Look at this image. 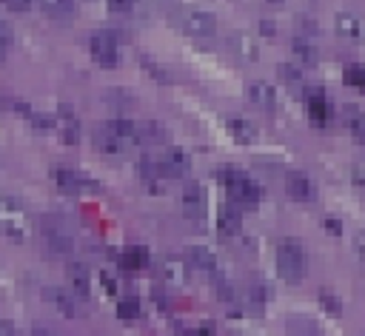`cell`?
Masks as SVG:
<instances>
[{
  "instance_id": "obj_1",
  "label": "cell",
  "mask_w": 365,
  "mask_h": 336,
  "mask_svg": "<svg viewBox=\"0 0 365 336\" xmlns=\"http://www.w3.org/2000/svg\"><path fill=\"white\" fill-rule=\"evenodd\" d=\"M0 231L11 239V242H29L31 239V216L26 214V208L11 199V196H0Z\"/></svg>"
},
{
  "instance_id": "obj_2",
  "label": "cell",
  "mask_w": 365,
  "mask_h": 336,
  "mask_svg": "<svg viewBox=\"0 0 365 336\" xmlns=\"http://www.w3.org/2000/svg\"><path fill=\"white\" fill-rule=\"evenodd\" d=\"M277 273L285 282H299L305 273V251L297 239H285L277 248Z\"/></svg>"
},
{
  "instance_id": "obj_3",
  "label": "cell",
  "mask_w": 365,
  "mask_h": 336,
  "mask_svg": "<svg viewBox=\"0 0 365 336\" xmlns=\"http://www.w3.org/2000/svg\"><path fill=\"white\" fill-rule=\"evenodd\" d=\"M88 48H91V57H94L100 65H106V68H114V65L120 63L117 37H114L111 31H97V34H91Z\"/></svg>"
},
{
  "instance_id": "obj_4",
  "label": "cell",
  "mask_w": 365,
  "mask_h": 336,
  "mask_svg": "<svg viewBox=\"0 0 365 336\" xmlns=\"http://www.w3.org/2000/svg\"><path fill=\"white\" fill-rule=\"evenodd\" d=\"M51 179H54V185H57L60 191H66V194H86V191H97V185H94L86 174L71 171V168H54V171H51Z\"/></svg>"
},
{
  "instance_id": "obj_5",
  "label": "cell",
  "mask_w": 365,
  "mask_h": 336,
  "mask_svg": "<svg viewBox=\"0 0 365 336\" xmlns=\"http://www.w3.org/2000/svg\"><path fill=\"white\" fill-rule=\"evenodd\" d=\"M205 211H208V205H205V191H202V185L188 182L185 191H182V214H185L188 219H194V222H202V219H205Z\"/></svg>"
},
{
  "instance_id": "obj_6",
  "label": "cell",
  "mask_w": 365,
  "mask_h": 336,
  "mask_svg": "<svg viewBox=\"0 0 365 336\" xmlns=\"http://www.w3.org/2000/svg\"><path fill=\"white\" fill-rule=\"evenodd\" d=\"M228 48H231L240 60H245V63H254V60L259 57V43H257L248 31H231V37H228Z\"/></svg>"
},
{
  "instance_id": "obj_7",
  "label": "cell",
  "mask_w": 365,
  "mask_h": 336,
  "mask_svg": "<svg viewBox=\"0 0 365 336\" xmlns=\"http://www.w3.org/2000/svg\"><path fill=\"white\" fill-rule=\"evenodd\" d=\"M43 242L51 253H60V256H68L74 251V239L60 225H43Z\"/></svg>"
},
{
  "instance_id": "obj_8",
  "label": "cell",
  "mask_w": 365,
  "mask_h": 336,
  "mask_svg": "<svg viewBox=\"0 0 365 336\" xmlns=\"http://www.w3.org/2000/svg\"><path fill=\"white\" fill-rule=\"evenodd\" d=\"M334 26H336V34H339V37H345V40H354V43L365 40V20H362L359 14L342 11V14H336Z\"/></svg>"
},
{
  "instance_id": "obj_9",
  "label": "cell",
  "mask_w": 365,
  "mask_h": 336,
  "mask_svg": "<svg viewBox=\"0 0 365 336\" xmlns=\"http://www.w3.org/2000/svg\"><path fill=\"white\" fill-rule=\"evenodd\" d=\"M160 273L171 288H180V285L188 282V262L180 259V256H165L163 265H160Z\"/></svg>"
},
{
  "instance_id": "obj_10",
  "label": "cell",
  "mask_w": 365,
  "mask_h": 336,
  "mask_svg": "<svg viewBox=\"0 0 365 336\" xmlns=\"http://www.w3.org/2000/svg\"><path fill=\"white\" fill-rule=\"evenodd\" d=\"M305 105H308V114H311V120L317 125H325L331 120V103H328V97L319 88H311L305 94Z\"/></svg>"
},
{
  "instance_id": "obj_11",
  "label": "cell",
  "mask_w": 365,
  "mask_h": 336,
  "mask_svg": "<svg viewBox=\"0 0 365 336\" xmlns=\"http://www.w3.org/2000/svg\"><path fill=\"white\" fill-rule=\"evenodd\" d=\"M214 28H217V17L211 11H191L185 17V31L194 37H208L214 34Z\"/></svg>"
},
{
  "instance_id": "obj_12",
  "label": "cell",
  "mask_w": 365,
  "mask_h": 336,
  "mask_svg": "<svg viewBox=\"0 0 365 336\" xmlns=\"http://www.w3.org/2000/svg\"><path fill=\"white\" fill-rule=\"evenodd\" d=\"M54 122H57V131L63 134V140H66L68 145L80 142V122H77V117H74V111H71L68 105H60Z\"/></svg>"
},
{
  "instance_id": "obj_13",
  "label": "cell",
  "mask_w": 365,
  "mask_h": 336,
  "mask_svg": "<svg viewBox=\"0 0 365 336\" xmlns=\"http://www.w3.org/2000/svg\"><path fill=\"white\" fill-rule=\"evenodd\" d=\"M160 165H163L165 177H182V174H188V168H191V157H188L182 148H168Z\"/></svg>"
},
{
  "instance_id": "obj_14",
  "label": "cell",
  "mask_w": 365,
  "mask_h": 336,
  "mask_svg": "<svg viewBox=\"0 0 365 336\" xmlns=\"http://www.w3.org/2000/svg\"><path fill=\"white\" fill-rule=\"evenodd\" d=\"M46 293V302L48 305H54L63 316H68V319H74V313H77V296L74 293H68V290H63V288H46L43 290Z\"/></svg>"
},
{
  "instance_id": "obj_15",
  "label": "cell",
  "mask_w": 365,
  "mask_h": 336,
  "mask_svg": "<svg viewBox=\"0 0 365 336\" xmlns=\"http://www.w3.org/2000/svg\"><path fill=\"white\" fill-rule=\"evenodd\" d=\"M248 97H251V103L259 105L262 111H274V105H277V91H274V85H268V83H251V85H248Z\"/></svg>"
},
{
  "instance_id": "obj_16",
  "label": "cell",
  "mask_w": 365,
  "mask_h": 336,
  "mask_svg": "<svg viewBox=\"0 0 365 336\" xmlns=\"http://www.w3.org/2000/svg\"><path fill=\"white\" fill-rule=\"evenodd\" d=\"M285 188H288V194H291L294 199H299V202H305V199H311V196H314V185H311V179H308L305 174H299V171L288 174Z\"/></svg>"
},
{
  "instance_id": "obj_17",
  "label": "cell",
  "mask_w": 365,
  "mask_h": 336,
  "mask_svg": "<svg viewBox=\"0 0 365 336\" xmlns=\"http://www.w3.org/2000/svg\"><path fill=\"white\" fill-rule=\"evenodd\" d=\"M106 131H111L123 145L125 142H137L140 140V134H137V125L131 122V120H123V117H117V120H108L106 122Z\"/></svg>"
},
{
  "instance_id": "obj_18",
  "label": "cell",
  "mask_w": 365,
  "mask_h": 336,
  "mask_svg": "<svg viewBox=\"0 0 365 336\" xmlns=\"http://www.w3.org/2000/svg\"><path fill=\"white\" fill-rule=\"evenodd\" d=\"M68 282H71V290H74V296H80V299H88V296H91L88 271H86L83 265H68Z\"/></svg>"
},
{
  "instance_id": "obj_19",
  "label": "cell",
  "mask_w": 365,
  "mask_h": 336,
  "mask_svg": "<svg viewBox=\"0 0 365 336\" xmlns=\"http://www.w3.org/2000/svg\"><path fill=\"white\" fill-rule=\"evenodd\" d=\"M188 262H191L197 271H205V273H214V268H217V256H214L205 245L188 248Z\"/></svg>"
},
{
  "instance_id": "obj_20",
  "label": "cell",
  "mask_w": 365,
  "mask_h": 336,
  "mask_svg": "<svg viewBox=\"0 0 365 336\" xmlns=\"http://www.w3.org/2000/svg\"><path fill=\"white\" fill-rule=\"evenodd\" d=\"M37 3H40V9H43L48 17H54V20H66V17L74 14V0H37Z\"/></svg>"
},
{
  "instance_id": "obj_21",
  "label": "cell",
  "mask_w": 365,
  "mask_h": 336,
  "mask_svg": "<svg viewBox=\"0 0 365 336\" xmlns=\"http://www.w3.org/2000/svg\"><path fill=\"white\" fill-rule=\"evenodd\" d=\"M228 131L234 134V140L237 142H254L257 140V125L254 122H248V120H228Z\"/></svg>"
},
{
  "instance_id": "obj_22",
  "label": "cell",
  "mask_w": 365,
  "mask_h": 336,
  "mask_svg": "<svg viewBox=\"0 0 365 336\" xmlns=\"http://www.w3.org/2000/svg\"><path fill=\"white\" fill-rule=\"evenodd\" d=\"M217 231L225 233V236L240 233V214H237L234 208H222V211L217 214Z\"/></svg>"
},
{
  "instance_id": "obj_23",
  "label": "cell",
  "mask_w": 365,
  "mask_h": 336,
  "mask_svg": "<svg viewBox=\"0 0 365 336\" xmlns=\"http://www.w3.org/2000/svg\"><path fill=\"white\" fill-rule=\"evenodd\" d=\"M148 259H151L148 251L137 245V248H128V251H125V256H123V268L131 271V273H137V271H143V268L148 265Z\"/></svg>"
},
{
  "instance_id": "obj_24",
  "label": "cell",
  "mask_w": 365,
  "mask_h": 336,
  "mask_svg": "<svg viewBox=\"0 0 365 336\" xmlns=\"http://www.w3.org/2000/svg\"><path fill=\"white\" fill-rule=\"evenodd\" d=\"M140 177H143V182H145V185H157L160 179H165V171H163V165H160V162L143 159V162H140Z\"/></svg>"
},
{
  "instance_id": "obj_25",
  "label": "cell",
  "mask_w": 365,
  "mask_h": 336,
  "mask_svg": "<svg viewBox=\"0 0 365 336\" xmlns=\"http://www.w3.org/2000/svg\"><path fill=\"white\" fill-rule=\"evenodd\" d=\"M117 316L120 319H137L140 316V299L137 296H125L117 302Z\"/></svg>"
},
{
  "instance_id": "obj_26",
  "label": "cell",
  "mask_w": 365,
  "mask_h": 336,
  "mask_svg": "<svg viewBox=\"0 0 365 336\" xmlns=\"http://www.w3.org/2000/svg\"><path fill=\"white\" fill-rule=\"evenodd\" d=\"M94 142H97V148H100V151H106V154H120V148H123V142H120L111 131H100Z\"/></svg>"
},
{
  "instance_id": "obj_27",
  "label": "cell",
  "mask_w": 365,
  "mask_h": 336,
  "mask_svg": "<svg viewBox=\"0 0 365 336\" xmlns=\"http://www.w3.org/2000/svg\"><path fill=\"white\" fill-rule=\"evenodd\" d=\"M294 51H297V57L305 63V65H317V48L311 46V43H305V40H294Z\"/></svg>"
},
{
  "instance_id": "obj_28",
  "label": "cell",
  "mask_w": 365,
  "mask_h": 336,
  "mask_svg": "<svg viewBox=\"0 0 365 336\" xmlns=\"http://www.w3.org/2000/svg\"><path fill=\"white\" fill-rule=\"evenodd\" d=\"M342 80H345L348 85H354V88L365 91V65H348V68H345V74H342Z\"/></svg>"
},
{
  "instance_id": "obj_29",
  "label": "cell",
  "mask_w": 365,
  "mask_h": 336,
  "mask_svg": "<svg viewBox=\"0 0 365 336\" xmlns=\"http://www.w3.org/2000/svg\"><path fill=\"white\" fill-rule=\"evenodd\" d=\"M354 114L348 117V128H351V134L356 137V140H362L365 142V114H359L356 108H351Z\"/></svg>"
},
{
  "instance_id": "obj_30",
  "label": "cell",
  "mask_w": 365,
  "mask_h": 336,
  "mask_svg": "<svg viewBox=\"0 0 365 336\" xmlns=\"http://www.w3.org/2000/svg\"><path fill=\"white\" fill-rule=\"evenodd\" d=\"M319 305H322L331 316H339V313H342V302H339L331 290H322V293H319Z\"/></svg>"
},
{
  "instance_id": "obj_31",
  "label": "cell",
  "mask_w": 365,
  "mask_h": 336,
  "mask_svg": "<svg viewBox=\"0 0 365 336\" xmlns=\"http://www.w3.org/2000/svg\"><path fill=\"white\" fill-rule=\"evenodd\" d=\"M137 131H143L140 140H151V142L163 140V125H157V122H143V125H137Z\"/></svg>"
},
{
  "instance_id": "obj_32",
  "label": "cell",
  "mask_w": 365,
  "mask_h": 336,
  "mask_svg": "<svg viewBox=\"0 0 365 336\" xmlns=\"http://www.w3.org/2000/svg\"><path fill=\"white\" fill-rule=\"evenodd\" d=\"M245 299H248L251 310H262V305H265V288L251 285V288H248V293H245Z\"/></svg>"
},
{
  "instance_id": "obj_33",
  "label": "cell",
  "mask_w": 365,
  "mask_h": 336,
  "mask_svg": "<svg viewBox=\"0 0 365 336\" xmlns=\"http://www.w3.org/2000/svg\"><path fill=\"white\" fill-rule=\"evenodd\" d=\"M214 296H217L220 302H234V299H237V290H234L225 279H217V285H214Z\"/></svg>"
},
{
  "instance_id": "obj_34",
  "label": "cell",
  "mask_w": 365,
  "mask_h": 336,
  "mask_svg": "<svg viewBox=\"0 0 365 336\" xmlns=\"http://www.w3.org/2000/svg\"><path fill=\"white\" fill-rule=\"evenodd\" d=\"M29 122H31L37 131H51V128L57 125L51 117H46V114H37V111H31V114H29Z\"/></svg>"
},
{
  "instance_id": "obj_35",
  "label": "cell",
  "mask_w": 365,
  "mask_h": 336,
  "mask_svg": "<svg viewBox=\"0 0 365 336\" xmlns=\"http://www.w3.org/2000/svg\"><path fill=\"white\" fill-rule=\"evenodd\" d=\"M279 77H282L285 83H299V71H297L294 65H285V63L279 65Z\"/></svg>"
},
{
  "instance_id": "obj_36",
  "label": "cell",
  "mask_w": 365,
  "mask_h": 336,
  "mask_svg": "<svg viewBox=\"0 0 365 336\" xmlns=\"http://www.w3.org/2000/svg\"><path fill=\"white\" fill-rule=\"evenodd\" d=\"M31 3H34V0H3V6H6L9 11H29Z\"/></svg>"
},
{
  "instance_id": "obj_37",
  "label": "cell",
  "mask_w": 365,
  "mask_h": 336,
  "mask_svg": "<svg viewBox=\"0 0 365 336\" xmlns=\"http://www.w3.org/2000/svg\"><path fill=\"white\" fill-rule=\"evenodd\" d=\"M100 285L106 288V293H108V296H114V293H117V282H114V276H111V273H106V271L100 273Z\"/></svg>"
},
{
  "instance_id": "obj_38",
  "label": "cell",
  "mask_w": 365,
  "mask_h": 336,
  "mask_svg": "<svg viewBox=\"0 0 365 336\" xmlns=\"http://www.w3.org/2000/svg\"><path fill=\"white\" fill-rule=\"evenodd\" d=\"M322 225H325V231H328V233H334V236H339V233H342V222H339L336 216H325V222H322Z\"/></svg>"
},
{
  "instance_id": "obj_39",
  "label": "cell",
  "mask_w": 365,
  "mask_h": 336,
  "mask_svg": "<svg viewBox=\"0 0 365 336\" xmlns=\"http://www.w3.org/2000/svg\"><path fill=\"white\" fill-rule=\"evenodd\" d=\"M108 6H111V11H128L134 6V0H108Z\"/></svg>"
},
{
  "instance_id": "obj_40",
  "label": "cell",
  "mask_w": 365,
  "mask_h": 336,
  "mask_svg": "<svg viewBox=\"0 0 365 336\" xmlns=\"http://www.w3.org/2000/svg\"><path fill=\"white\" fill-rule=\"evenodd\" d=\"M297 20H299V28H302V31L317 34V23H314V17H297Z\"/></svg>"
},
{
  "instance_id": "obj_41",
  "label": "cell",
  "mask_w": 365,
  "mask_h": 336,
  "mask_svg": "<svg viewBox=\"0 0 365 336\" xmlns=\"http://www.w3.org/2000/svg\"><path fill=\"white\" fill-rule=\"evenodd\" d=\"M354 179H356L359 185H365V162H356V165H354Z\"/></svg>"
},
{
  "instance_id": "obj_42",
  "label": "cell",
  "mask_w": 365,
  "mask_h": 336,
  "mask_svg": "<svg viewBox=\"0 0 365 336\" xmlns=\"http://www.w3.org/2000/svg\"><path fill=\"white\" fill-rule=\"evenodd\" d=\"M11 333H14V325L6 322V319H0V336H11Z\"/></svg>"
},
{
  "instance_id": "obj_43",
  "label": "cell",
  "mask_w": 365,
  "mask_h": 336,
  "mask_svg": "<svg viewBox=\"0 0 365 336\" xmlns=\"http://www.w3.org/2000/svg\"><path fill=\"white\" fill-rule=\"evenodd\" d=\"M356 256L365 262V236H356Z\"/></svg>"
},
{
  "instance_id": "obj_44",
  "label": "cell",
  "mask_w": 365,
  "mask_h": 336,
  "mask_svg": "<svg viewBox=\"0 0 365 336\" xmlns=\"http://www.w3.org/2000/svg\"><path fill=\"white\" fill-rule=\"evenodd\" d=\"M271 3H279V0H271Z\"/></svg>"
}]
</instances>
